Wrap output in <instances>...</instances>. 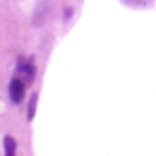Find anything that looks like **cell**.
<instances>
[{
	"label": "cell",
	"instance_id": "cell-2",
	"mask_svg": "<svg viewBox=\"0 0 156 156\" xmlns=\"http://www.w3.org/2000/svg\"><path fill=\"white\" fill-rule=\"evenodd\" d=\"M26 83L22 78L14 77L10 82V88H8V92H10V99L14 104H19V103L23 100L25 97V90H26Z\"/></svg>",
	"mask_w": 156,
	"mask_h": 156
},
{
	"label": "cell",
	"instance_id": "cell-4",
	"mask_svg": "<svg viewBox=\"0 0 156 156\" xmlns=\"http://www.w3.org/2000/svg\"><path fill=\"white\" fill-rule=\"evenodd\" d=\"M37 99H38L37 93H33L32 97H30L29 105H27V121H33V118H34L36 108H37Z\"/></svg>",
	"mask_w": 156,
	"mask_h": 156
},
{
	"label": "cell",
	"instance_id": "cell-3",
	"mask_svg": "<svg viewBox=\"0 0 156 156\" xmlns=\"http://www.w3.org/2000/svg\"><path fill=\"white\" fill-rule=\"evenodd\" d=\"M3 145H4V155L5 156H12L15 155L16 151V141L14 140L11 136H5L3 140Z\"/></svg>",
	"mask_w": 156,
	"mask_h": 156
},
{
	"label": "cell",
	"instance_id": "cell-6",
	"mask_svg": "<svg viewBox=\"0 0 156 156\" xmlns=\"http://www.w3.org/2000/svg\"><path fill=\"white\" fill-rule=\"evenodd\" d=\"M73 8L71 7H66L65 8V11H63V19H65V21H69V19L71 18V15H73Z\"/></svg>",
	"mask_w": 156,
	"mask_h": 156
},
{
	"label": "cell",
	"instance_id": "cell-5",
	"mask_svg": "<svg viewBox=\"0 0 156 156\" xmlns=\"http://www.w3.org/2000/svg\"><path fill=\"white\" fill-rule=\"evenodd\" d=\"M127 5H137V7H145L149 3V0H122Z\"/></svg>",
	"mask_w": 156,
	"mask_h": 156
},
{
	"label": "cell",
	"instance_id": "cell-1",
	"mask_svg": "<svg viewBox=\"0 0 156 156\" xmlns=\"http://www.w3.org/2000/svg\"><path fill=\"white\" fill-rule=\"evenodd\" d=\"M16 73L19 74V78L25 81L27 86L32 85L34 82V78H36V65L32 59L26 60L25 58L19 56L18 58V63H16Z\"/></svg>",
	"mask_w": 156,
	"mask_h": 156
}]
</instances>
